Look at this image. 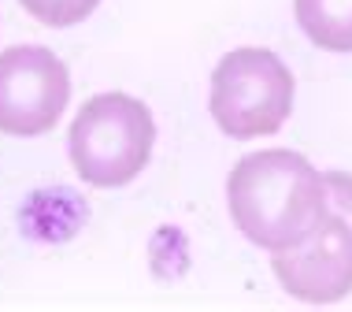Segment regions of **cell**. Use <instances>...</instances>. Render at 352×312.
I'll return each instance as SVG.
<instances>
[{
  "instance_id": "8",
  "label": "cell",
  "mask_w": 352,
  "mask_h": 312,
  "mask_svg": "<svg viewBox=\"0 0 352 312\" xmlns=\"http://www.w3.org/2000/svg\"><path fill=\"white\" fill-rule=\"evenodd\" d=\"M19 4H23L26 15L37 19V23L63 30V26H74V23H82V19H89L100 8V0H19Z\"/></svg>"
},
{
  "instance_id": "5",
  "label": "cell",
  "mask_w": 352,
  "mask_h": 312,
  "mask_svg": "<svg viewBox=\"0 0 352 312\" xmlns=\"http://www.w3.org/2000/svg\"><path fill=\"white\" fill-rule=\"evenodd\" d=\"M271 271L289 298L304 305H334L352 294V223L330 216L300 245L271 253Z\"/></svg>"
},
{
  "instance_id": "4",
  "label": "cell",
  "mask_w": 352,
  "mask_h": 312,
  "mask_svg": "<svg viewBox=\"0 0 352 312\" xmlns=\"http://www.w3.org/2000/svg\"><path fill=\"white\" fill-rule=\"evenodd\" d=\"M71 101L67 63L45 45L0 52V134L41 138L60 123Z\"/></svg>"
},
{
  "instance_id": "3",
  "label": "cell",
  "mask_w": 352,
  "mask_h": 312,
  "mask_svg": "<svg viewBox=\"0 0 352 312\" xmlns=\"http://www.w3.org/2000/svg\"><path fill=\"white\" fill-rule=\"evenodd\" d=\"M293 97H297V82L282 56L241 45L215 63L208 108L226 138L252 141L278 134L293 112Z\"/></svg>"
},
{
  "instance_id": "7",
  "label": "cell",
  "mask_w": 352,
  "mask_h": 312,
  "mask_svg": "<svg viewBox=\"0 0 352 312\" xmlns=\"http://www.w3.org/2000/svg\"><path fill=\"white\" fill-rule=\"evenodd\" d=\"M293 15L316 49L352 52V0H293Z\"/></svg>"
},
{
  "instance_id": "1",
  "label": "cell",
  "mask_w": 352,
  "mask_h": 312,
  "mask_svg": "<svg viewBox=\"0 0 352 312\" xmlns=\"http://www.w3.org/2000/svg\"><path fill=\"white\" fill-rule=\"evenodd\" d=\"M226 212L252 245L267 253L293 249L330 216L327 178L293 149H260L230 167Z\"/></svg>"
},
{
  "instance_id": "6",
  "label": "cell",
  "mask_w": 352,
  "mask_h": 312,
  "mask_svg": "<svg viewBox=\"0 0 352 312\" xmlns=\"http://www.w3.org/2000/svg\"><path fill=\"white\" fill-rule=\"evenodd\" d=\"M19 223L37 242H49V231H52L49 223H56V242H63L85 223V201H78V194L67 190V186L37 190L30 194L26 208H19Z\"/></svg>"
},
{
  "instance_id": "2",
  "label": "cell",
  "mask_w": 352,
  "mask_h": 312,
  "mask_svg": "<svg viewBox=\"0 0 352 312\" xmlns=\"http://www.w3.org/2000/svg\"><path fill=\"white\" fill-rule=\"evenodd\" d=\"M156 119L130 93H97L78 108L67 130V153L82 183L97 190L130 186L148 167Z\"/></svg>"
},
{
  "instance_id": "9",
  "label": "cell",
  "mask_w": 352,
  "mask_h": 312,
  "mask_svg": "<svg viewBox=\"0 0 352 312\" xmlns=\"http://www.w3.org/2000/svg\"><path fill=\"white\" fill-rule=\"evenodd\" d=\"M322 178H327L330 208L352 223V175H345V171H322Z\"/></svg>"
}]
</instances>
